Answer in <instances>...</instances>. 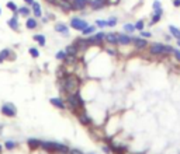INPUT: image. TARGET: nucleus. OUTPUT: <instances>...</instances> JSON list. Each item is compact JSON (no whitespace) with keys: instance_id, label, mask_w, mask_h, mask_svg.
<instances>
[{"instance_id":"f257e3e1","label":"nucleus","mask_w":180,"mask_h":154,"mask_svg":"<svg viewBox=\"0 0 180 154\" xmlns=\"http://www.w3.org/2000/svg\"><path fill=\"white\" fill-rule=\"evenodd\" d=\"M80 80L73 74H66L65 77H62L59 81V87L62 91H65L66 94H75L79 91Z\"/></svg>"},{"instance_id":"f03ea898","label":"nucleus","mask_w":180,"mask_h":154,"mask_svg":"<svg viewBox=\"0 0 180 154\" xmlns=\"http://www.w3.org/2000/svg\"><path fill=\"white\" fill-rule=\"evenodd\" d=\"M66 105L68 108H70L73 112H76L77 114V109H82V111H85L86 108V104L85 101H83V98L80 97L79 91L75 94H66Z\"/></svg>"},{"instance_id":"7ed1b4c3","label":"nucleus","mask_w":180,"mask_h":154,"mask_svg":"<svg viewBox=\"0 0 180 154\" xmlns=\"http://www.w3.org/2000/svg\"><path fill=\"white\" fill-rule=\"evenodd\" d=\"M41 148L46 153H58V154H69L70 148L62 143L56 142H41Z\"/></svg>"},{"instance_id":"20e7f679","label":"nucleus","mask_w":180,"mask_h":154,"mask_svg":"<svg viewBox=\"0 0 180 154\" xmlns=\"http://www.w3.org/2000/svg\"><path fill=\"white\" fill-rule=\"evenodd\" d=\"M173 49L170 45H163L160 42H153L149 45V53L151 55H168L173 53Z\"/></svg>"},{"instance_id":"39448f33","label":"nucleus","mask_w":180,"mask_h":154,"mask_svg":"<svg viewBox=\"0 0 180 154\" xmlns=\"http://www.w3.org/2000/svg\"><path fill=\"white\" fill-rule=\"evenodd\" d=\"M2 114L4 115V116H7V118H14L15 115H17V109H15V106L13 105L11 102H6L3 104V106H2Z\"/></svg>"},{"instance_id":"423d86ee","label":"nucleus","mask_w":180,"mask_h":154,"mask_svg":"<svg viewBox=\"0 0 180 154\" xmlns=\"http://www.w3.org/2000/svg\"><path fill=\"white\" fill-rule=\"evenodd\" d=\"M104 38H106V34H104V32H97V34H93L92 36H89L87 42L90 44V46L101 45V44L104 42Z\"/></svg>"},{"instance_id":"0eeeda50","label":"nucleus","mask_w":180,"mask_h":154,"mask_svg":"<svg viewBox=\"0 0 180 154\" xmlns=\"http://www.w3.org/2000/svg\"><path fill=\"white\" fill-rule=\"evenodd\" d=\"M87 25H89L87 23H86L85 20H82V18H79V17H73L72 20H70V27L73 28V30L83 31Z\"/></svg>"},{"instance_id":"6e6552de","label":"nucleus","mask_w":180,"mask_h":154,"mask_svg":"<svg viewBox=\"0 0 180 154\" xmlns=\"http://www.w3.org/2000/svg\"><path fill=\"white\" fill-rule=\"evenodd\" d=\"M70 2H72V7H73V10L82 11V10H85L86 7L89 6V2H90V0H70Z\"/></svg>"},{"instance_id":"1a4fd4ad","label":"nucleus","mask_w":180,"mask_h":154,"mask_svg":"<svg viewBox=\"0 0 180 154\" xmlns=\"http://www.w3.org/2000/svg\"><path fill=\"white\" fill-rule=\"evenodd\" d=\"M73 44L77 46L79 52H86V51H87V48L90 46V44L87 42V40H86V38H76Z\"/></svg>"},{"instance_id":"9d476101","label":"nucleus","mask_w":180,"mask_h":154,"mask_svg":"<svg viewBox=\"0 0 180 154\" xmlns=\"http://www.w3.org/2000/svg\"><path fill=\"white\" fill-rule=\"evenodd\" d=\"M132 44L135 45L137 49H145L148 46V41L145 38H142V36H135V38H132Z\"/></svg>"},{"instance_id":"9b49d317","label":"nucleus","mask_w":180,"mask_h":154,"mask_svg":"<svg viewBox=\"0 0 180 154\" xmlns=\"http://www.w3.org/2000/svg\"><path fill=\"white\" fill-rule=\"evenodd\" d=\"M55 6H58L59 9H62L64 11H70V10H73V7H72V2H70V0H56Z\"/></svg>"},{"instance_id":"f8f14e48","label":"nucleus","mask_w":180,"mask_h":154,"mask_svg":"<svg viewBox=\"0 0 180 154\" xmlns=\"http://www.w3.org/2000/svg\"><path fill=\"white\" fill-rule=\"evenodd\" d=\"M89 6L92 10H101L103 7L107 6V0H90Z\"/></svg>"},{"instance_id":"ddd939ff","label":"nucleus","mask_w":180,"mask_h":154,"mask_svg":"<svg viewBox=\"0 0 180 154\" xmlns=\"http://www.w3.org/2000/svg\"><path fill=\"white\" fill-rule=\"evenodd\" d=\"M77 119H79V122L83 125V126H90V125H92V118H90L85 111H82L80 114H77Z\"/></svg>"},{"instance_id":"4468645a","label":"nucleus","mask_w":180,"mask_h":154,"mask_svg":"<svg viewBox=\"0 0 180 154\" xmlns=\"http://www.w3.org/2000/svg\"><path fill=\"white\" fill-rule=\"evenodd\" d=\"M7 25L13 31H19V13H14V15L7 21Z\"/></svg>"},{"instance_id":"2eb2a0df","label":"nucleus","mask_w":180,"mask_h":154,"mask_svg":"<svg viewBox=\"0 0 180 154\" xmlns=\"http://www.w3.org/2000/svg\"><path fill=\"white\" fill-rule=\"evenodd\" d=\"M55 31L59 32V34H62L64 36L69 35V28H68V25L64 24V23H58V24H55Z\"/></svg>"},{"instance_id":"dca6fc26","label":"nucleus","mask_w":180,"mask_h":154,"mask_svg":"<svg viewBox=\"0 0 180 154\" xmlns=\"http://www.w3.org/2000/svg\"><path fill=\"white\" fill-rule=\"evenodd\" d=\"M49 102H51V105L55 106V108H59V109H65V108H66V104H65V101L62 100V98H58V97L51 98V100H49Z\"/></svg>"},{"instance_id":"f3484780","label":"nucleus","mask_w":180,"mask_h":154,"mask_svg":"<svg viewBox=\"0 0 180 154\" xmlns=\"http://www.w3.org/2000/svg\"><path fill=\"white\" fill-rule=\"evenodd\" d=\"M31 11L34 13V17L38 18V17H42V10H41V4L38 2H34L31 4Z\"/></svg>"},{"instance_id":"a211bd4d","label":"nucleus","mask_w":180,"mask_h":154,"mask_svg":"<svg viewBox=\"0 0 180 154\" xmlns=\"http://www.w3.org/2000/svg\"><path fill=\"white\" fill-rule=\"evenodd\" d=\"M117 36H118V44H121V45L132 44V38L130 35H127V34H117Z\"/></svg>"},{"instance_id":"6ab92c4d","label":"nucleus","mask_w":180,"mask_h":154,"mask_svg":"<svg viewBox=\"0 0 180 154\" xmlns=\"http://www.w3.org/2000/svg\"><path fill=\"white\" fill-rule=\"evenodd\" d=\"M104 41H106L107 44H110V45H117V44H118V36H117V34H114V32L106 34Z\"/></svg>"},{"instance_id":"aec40b11","label":"nucleus","mask_w":180,"mask_h":154,"mask_svg":"<svg viewBox=\"0 0 180 154\" xmlns=\"http://www.w3.org/2000/svg\"><path fill=\"white\" fill-rule=\"evenodd\" d=\"M25 27H27L28 30H35V28L38 27V21L35 20V18H33V17H27V21H25Z\"/></svg>"},{"instance_id":"412c9836","label":"nucleus","mask_w":180,"mask_h":154,"mask_svg":"<svg viewBox=\"0 0 180 154\" xmlns=\"http://www.w3.org/2000/svg\"><path fill=\"white\" fill-rule=\"evenodd\" d=\"M65 52H66V55H70V56H77V53H79V49H77V46L75 45V44H72V45L66 46Z\"/></svg>"},{"instance_id":"4be33fe9","label":"nucleus","mask_w":180,"mask_h":154,"mask_svg":"<svg viewBox=\"0 0 180 154\" xmlns=\"http://www.w3.org/2000/svg\"><path fill=\"white\" fill-rule=\"evenodd\" d=\"M27 144H28V147H30L31 150H35V148L41 147V140H38V139H28L27 140Z\"/></svg>"},{"instance_id":"5701e85b","label":"nucleus","mask_w":180,"mask_h":154,"mask_svg":"<svg viewBox=\"0 0 180 154\" xmlns=\"http://www.w3.org/2000/svg\"><path fill=\"white\" fill-rule=\"evenodd\" d=\"M153 7V13H156V14H163V9H162V3H160V0H155L152 4Z\"/></svg>"},{"instance_id":"b1692460","label":"nucleus","mask_w":180,"mask_h":154,"mask_svg":"<svg viewBox=\"0 0 180 154\" xmlns=\"http://www.w3.org/2000/svg\"><path fill=\"white\" fill-rule=\"evenodd\" d=\"M17 13H19V15H23V17H28V15H30V13H31V9L28 6H23V7H19Z\"/></svg>"},{"instance_id":"393cba45","label":"nucleus","mask_w":180,"mask_h":154,"mask_svg":"<svg viewBox=\"0 0 180 154\" xmlns=\"http://www.w3.org/2000/svg\"><path fill=\"white\" fill-rule=\"evenodd\" d=\"M96 30H97V25H87V27L82 31V34L83 35H93V34L96 32Z\"/></svg>"},{"instance_id":"a878e982","label":"nucleus","mask_w":180,"mask_h":154,"mask_svg":"<svg viewBox=\"0 0 180 154\" xmlns=\"http://www.w3.org/2000/svg\"><path fill=\"white\" fill-rule=\"evenodd\" d=\"M34 41H35V42H38V45L40 46H45V36L42 35V34H35V35H34Z\"/></svg>"},{"instance_id":"bb28decb","label":"nucleus","mask_w":180,"mask_h":154,"mask_svg":"<svg viewBox=\"0 0 180 154\" xmlns=\"http://www.w3.org/2000/svg\"><path fill=\"white\" fill-rule=\"evenodd\" d=\"M169 31H170V35L174 36L176 40L180 38V30L177 27H174V25H169Z\"/></svg>"},{"instance_id":"cd10ccee","label":"nucleus","mask_w":180,"mask_h":154,"mask_svg":"<svg viewBox=\"0 0 180 154\" xmlns=\"http://www.w3.org/2000/svg\"><path fill=\"white\" fill-rule=\"evenodd\" d=\"M4 147H6V150H13V148L17 147V142H14V140H6Z\"/></svg>"},{"instance_id":"c85d7f7f","label":"nucleus","mask_w":180,"mask_h":154,"mask_svg":"<svg viewBox=\"0 0 180 154\" xmlns=\"http://www.w3.org/2000/svg\"><path fill=\"white\" fill-rule=\"evenodd\" d=\"M10 55V49H3V51L0 52V63L4 62V59H7Z\"/></svg>"},{"instance_id":"c756f323","label":"nucleus","mask_w":180,"mask_h":154,"mask_svg":"<svg viewBox=\"0 0 180 154\" xmlns=\"http://www.w3.org/2000/svg\"><path fill=\"white\" fill-rule=\"evenodd\" d=\"M124 32H127V34H131V32H134L135 31V25L134 24H124Z\"/></svg>"},{"instance_id":"7c9ffc66","label":"nucleus","mask_w":180,"mask_h":154,"mask_svg":"<svg viewBox=\"0 0 180 154\" xmlns=\"http://www.w3.org/2000/svg\"><path fill=\"white\" fill-rule=\"evenodd\" d=\"M6 7H7L9 10H11L13 13H17V10H19V7H17V4H15L14 2H7Z\"/></svg>"},{"instance_id":"2f4dec72","label":"nucleus","mask_w":180,"mask_h":154,"mask_svg":"<svg viewBox=\"0 0 180 154\" xmlns=\"http://www.w3.org/2000/svg\"><path fill=\"white\" fill-rule=\"evenodd\" d=\"M134 25H135V30L137 31H142L143 28H145V23H143V20H138Z\"/></svg>"},{"instance_id":"473e14b6","label":"nucleus","mask_w":180,"mask_h":154,"mask_svg":"<svg viewBox=\"0 0 180 154\" xmlns=\"http://www.w3.org/2000/svg\"><path fill=\"white\" fill-rule=\"evenodd\" d=\"M28 52H30V55L34 57V59H37V57L40 56V51H38L37 48H30V49H28Z\"/></svg>"},{"instance_id":"72a5a7b5","label":"nucleus","mask_w":180,"mask_h":154,"mask_svg":"<svg viewBox=\"0 0 180 154\" xmlns=\"http://www.w3.org/2000/svg\"><path fill=\"white\" fill-rule=\"evenodd\" d=\"M160 18H162L160 14H156V13H153L152 20H151V25H153V24H156L158 21H160Z\"/></svg>"},{"instance_id":"f704fd0d","label":"nucleus","mask_w":180,"mask_h":154,"mask_svg":"<svg viewBox=\"0 0 180 154\" xmlns=\"http://www.w3.org/2000/svg\"><path fill=\"white\" fill-rule=\"evenodd\" d=\"M117 23H118V20H117L116 17H111V18H108V21H107V27H116Z\"/></svg>"},{"instance_id":"c9c22d12","label":"nucleus","mask_w":180,"mask_h":154,"mask_svg":"<svg viewBox=\"0 0 180 154\" xmlns=\"http://www.w3.org/2000/svg\"><path fill=\"white\" fill-rule=\"evenodd\" d=\"M55 56H56V59H58V60H65V57H66V52H65V51H59Z\"/></svg>"},{"instance_id":"e433bc0d","label":"nucleus","mask_w":180,"mask_h":154,"mask_svg":"<svg viewBox=\"0 0 180 154\" xmlns=\"http://www.w3.org/2000/svg\"><path fill=\"white\" fill-rule=\"evenodd\" d=\"M96 25L99 28H104V27H107V21L106 20H96Z\"/></svg>"},{"instance_id":"4c0bfd02","label":"nucleus","mask_w":180,"mask_h":154,"mask_svg":"<svg viewBox=\"0 0 180 154\" xmlns=\"http://www.w3.org/2000/svg\"><path fill=\"white\" fill-rule=\"evenodd\" d=\"M141 36H142V38H151V36H152V34L151 32H148V31H141Z\"/></svg>"},{"instance_id":"58836bf2","label":"nucleus","mask_w":180,"mask_h":154,"mask_svg":"<svg viewBox=\"0 0 180 154\" xmlns=\"http://www.w3.org/2000/svg\"><path fill=\"white\" fill-rule=\"evenodd\" d=\"M173 55H174V57H176L177 60L180 62V49H173Z\"/></svg>"},{"instance_id":"ea45409f","label":"nucleus","mask_w":180,"mask_h":154,"mask_svg":"<svg viewBox=\"0 0 180 154\" xmlns=\"http://www.w3.org/2000/svg\"><path fill=\"white\" fill-rule=\"evenodd\" d=\"M106 51H107V53H108V55H113V56H114V55H117V49H111V48H108V49H106Z\"/></svg>"},{"instance_id":"a19ab883","label":"nucleus","mask_w":180,"mask_h":154,"mask_svg":"<svg viewBox=\"0 0 180 154\" xmlns=\"http://www.w3.org/2000/svg\"><path fill=\"white\" fill-rule=\"evenodd\" d=\"M69 154H83V151L77 150V148H73V150H69Z\"/></svg>"},{"instance_id":"79ce46f5","label":"nucleus","mask_w":180,"mask_h":154,"mask_svg":"<svg viewBox=\"0 0 180 154\" xmlns=\"http://www.w3.org/2000/svg\"><path fill=\"white\" fill-rule=\"evenodd\" d=\"M120 0H107V4H118Z\"/></svg>"},{"instance_id":"37998d69","label":"nucleus","mask_w":180,"mask_h":154,"mask_svg":"<svg viewBox=\"0 0 180 154\" xmlns=\"http://www.w3.org/2000/svg\"><path fill=\"white\" fill-rule=\"evenodd\" d=\"M173 6L174 7H180V0H173Z\"/></svg>"},{"instance_id":"c03bdc74","label":"nucleus","mask_w":180,"mask_h":154,"mask_svg":"<svg viewBox=\"0 0 180 154\" xmlns=\"http://www.w3.org/2000/svg\"><path fill=\"white\" fill-rule=\"evenodd\" d=\"M24 3L27 4V6H31V4L34 3V0H24Z\"/></svg>"},{"instance_id":"a18cd8bd","label":"nucleus","mask_w":180,"mask_h":154,"mask_svg":"<svg viewBox=\"0 0 180 154\" xmlns=\"http://www.w3.org/2000/svg\"><path fill=\"white\" fill-rule=\"evenodd\" d=\"M165 38H166V41H170V38H172V35H166V36H165Z\"/></svg>"},{"instance_id":"49530a36","label":"nucleus","mask_w":180,"mask_h":154,"mask_svg":"<svg viewBox=\"0 0 180 154\" xmlns=\"http://www.w3.org/2000/svg\"><path fill=\"white\" fill-rule=\"evenodd\" d=\"M177 45L180 46V38H179V40H177Z\"/></svg>"},{"instance_id":"de8ad7c7","label":"nucleus","mask_w":180,"mask_h":154,"mask_svg":"<svg viewBox=\"0 0 180 154\" xmlns=\"http://www.w3.org/2000/svg\"><path fill=\"white\" fill-rule=\"evenodd\" d=\"M2 127H3V125H0V133H2Z\"/></svg>"},{"instance_id":"09e8293b","label":"nucleus","mask_w":180,"mask_h":154,"mask_svg":"<svg viewBox=\"0 0 180 154\" xmlns=\"http://www.w3.org/2000/svg\"><path fill=\"white\" fill-rule=\"evenodd\" d=\"M0 153H2V146H0Z\"/></svg>"},{"instance_id":"8fccbe9b","label":"nucleus","mask_w":180,"mask_h":154,"mask_svg":"<svg viewBox=\"0 0 180 154\" xmlns=\"http://www.w3.org/2000/svg\"><path fill=\"white\" fill-rule=\"evenodd\" d=\"M0 15H2V9H0Z\"/></svg>"}]
</instances>
